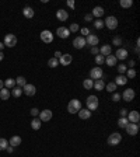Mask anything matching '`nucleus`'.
<instances>
[{"label":"nucleus","instance_id":"1","mask_svg":"<svg viewBox=\"0 0 140 157\" xmlns=\"http://www.w3.org/2000/svg\"><path fill=\"white\" fill-rule=\"evenodd\" d=\"M81 110V101L77 98H73L69 101V104H67V111H69V114H76L79 111Z\"/></svg>","mask_w":140,"mask_h":157},{"label":"nucleus","instance_id":"2","mask_svg":"<svg viewBox=\"0 0 140 157\" xmlns=\"http://www.w3.org/2000/svg\"><path fill=\"white\" fill-rule=\"evenodd\" d=\"M98 97H95V95H88L87 97V110H90L91 112L98 108Z\"/></svg>","mask_w":140,"mask_h":157},{"label":"nucleus","instance_id":"3","mask_svg":"<svg viewBox=\"0 0 140 157\" xmlns=\"http://www.w3.org/2000/svg\"><path fill=\"white\" fill-rule=\"evenodd\" d=\"M3 45L7 48H13L17 45V37L14 34H7L4 37V41H3Z\"/></svg>","mask_w":140,"mask_h":157},{"label":"nucleus","instance_id":"4","mask_svg":"<svg viewBox=\"0 0 140 157\" xmlns=\"http://www.w3.org/2000/svg\"><path fill=\"white\" fill-rule=\"evenodd\" d=\"M102 76H104V72H102V69L99 67V66H97V67H93L91 69V72H90V79L91 80H99V79H102Z\"/></svg>","mask_w":140,"mask_h":157},{"label":"nucleus","instance_id":"5","mask_svg":"<svg viewBox=\"0 0 140 157\" xmlns=\"http://www.w3.org/2000/svg\"><path fill=\"white\" fill-rule=\"evenodd\" d=\"M122 142V135L118 133V132H114L112 135H109L108 138V145L109 146H116Z\"/></svg>","mask_w":140,"mask_h":157},{"label":"nucleus","instance_id":"6","mask_svg":"<svg viewBox=\"0 0 140 157\" xmlns=\"http://www.w3.org/2000/svg\"><path fill=\"white\" fill-rule=\"evenodd\" d=\"M104 25L108 27L109 29H116L118 28V18L114 17V16H108L106 20L104 21Z\"/></svg>","mask_w":140,"mask_h":157},{"label":"nucleus","instance_id":"7","mask_svg":"<svg viewBox=\"0 0 140 157\" xmlns=\"http://www.w3.org/2000/svg\"><path fill=\"white\" fill-rule=\"evenodd\" d=\"M134 97H136V93H134L133 88H126L122 94V98L123 101H126V103H130V101H133Z\"/></svg>","mask_w":140,"mask_h":157},{"label":"nucleus","instance_id":"8","mask_svg":"<svg viewBox=\"0 0 140 157\" xmlns=\"http://www.w3.org/2000/svg\"><path fill=\"white\" fill-rule=\"evenodd\" d=\"M39 37H41L42 42H45V44H52L53 42V34L49 31V29H44Z\"/></svg>","mask_w":140,"mask_h":157},{"label":"nucleus","instance_id":"9","mask_svg":"<svg viewBox=\"0 0 140 157\" xmlns=\"http://www.w3.org/2000/svg\"><path fill=\"white\" fill-rule=\"evenodd\" d=\"M52 115H53V112L51 110L39 111V119H41V122H48V121H51V119H52Z\"/></svg>","mask_w":140,"mask_h":157},{"label":"nucleus","instance_id":"10","mask_svg":"<svg viewBox=\"0 0 140 157\" xmlns=\"http://www.w3.org/2000/svg\"><path fill=\"white\" fill-rule=\"evenodd\" d=\"M86 45L87 44H86V38L84 37H76L73 39V47L76 48V49H83Z\"/></svg>","mask_w":140,"mask_h":157},{"label":"nucleus","instance_id":"11","mask_svg":"<svg viewBox=\"0 0 140 157\" xmlns=\"http://www.w3.org/2000/svg\"><path fill=\"white\" fill-rule=\"evenodd\" d=\"M58 60H59V63H60V65H63V66H69V65L73 62V56H71L70 53H63Z\"/></svg>","mask_w":140,"mask_h":157},{"label":"nucleus","instance_id":"12","mask_svg":"<svg viewBox=\"0 0 140 157\" xmlns=\"http://www.w3.org/2000/svg\"><path fill=\"white\" fill-rule=\"evenodd\" d=\"M125 129H126L128 135H130V136H136V135H137V132H139V125H137V123L129 122L128 126H126Z\"/></svg>","mask_w":140,"mask_h":157},{"label":"nucleus","instance_id":"13","mask_svg":"<svg viewBox=\"0 0 140 157\" xmlns=\"http://www.w3.org/2000/svg\"><path fill=\"white\" fill-rule=\"evenodd\" d=\"M23 93L25 94V95H28V97H32V95H35V93H36V88H35L34 84H25L23 87Z\"/></svg>","mask_w":140,"mask_h":157},{"label":"nucleus","instance_id":"14","mask_svg":"<svg viewBox=\"0 0 140 157\" xmlns=\"http://www.w3.org/2000/svg\"><path fill=\"white\" fill-rule=\"evenodd\" d=\"M128 121L132 123H137L140 121V114L137 112V111H130V112H128Z\"/></svg>","mask_w":140,"mask_h":157},{"label":"nucleus","instance_id":"15","mask_svg":"<svg viewBox=\"0 0 140 157\" xmlns=\"http://www.w3.org/2000/svg\"><path fill=\"white\" fill-rule=\"evenodd\" d=\"M56 34H58L59 38L66 39V38L70 37V31H69V28H66V27H59V28L56 29Z\"/></svg>","mask_w":140,"mask_h":157},{"label":"nucleus","instance_id":"16","mask_svg":"<svg viewBox=\"0 0 140 157\" xmlns=\"http://www.w3.org/2000/svg\"><path fill=\"white\" fill-rule=\"evenodd\" d=\"M98 42H99L98 37H97V35H94V34H90L87 37V39H86V44L91 45V48H93V47H97V45H98Z\"/></svg>","mask_w":140,"mask_h":157},{"label":"nucleus","instance_id":"17","mask_svg":"<svg viewBox=\"0 0 140 157\" xmlns=\"http://www.w3.org/2000/svg\"><path fill=\"white\" fill-rule=\"evenodd\" d=\"M56 17H58L59 21H66L67 18H69V13L66 11V10H63V9H59L58 11H56Z\"/></svg>","mask_w":140,"mask_h":157},{"label":"nucleus","instance_id":"18","mask_svg":"<svg viewBox=\"0 0 140 157\" xmlns=\"http://www.w3.org/2000/svg\"><path fill=\"white\" fill-rule=\"evenodd\" d=\"M115 58L121 59V60H125V59L128 58V51H126V49H123V48H118L116 53H115Z\"/></svg>","mask_w":140,"mask_h":157},{"label":"nucleus","instance_id":"19","mask_svg":"<svg viewBox=\"0 0 140 157\" xmlns=\"http://www.w3.org/2000/svg\"><path fill=\"white\" fill-rule=\"evenodd\" d=\"M112 52V48L111 45H102V47L99 48V55H102V56H108V55H111Z\"/></svg>","mask_w":140,"mask_h":157},{"label":"nucleus","instance_id":"20","mask_svg":"<svg viewBox=\"0 0 140 157\" xmlns=\"http://www.w3.org/2000/svg\"><path fill=\"white\" fill-rule=\"evenodd\" d=\"M77 114H79V116H80L81 119H88V118L91 116V114H93V112H91L90 110H87V108H81V110L79 111Z\"/></svg>","mask_w":140,"mask_h":157},{"label":"nucleus","instance_id":"21","mask_svg":"<svg viewBox=\"0 0 140 157\" xmlns=\"http://www.w3.org/2000/svg\"><path fill=\"white\" fill-rule=\"evenodd\" d=\"M115 84L116 86H125L126 83H128V79H126V76H123V75H118L116 76V79H115Z\"/></svg>","mask_w":140,"mask_h":157},{"label":"nucleus","instance_id":"22","mask_svg":"<svg viewBox=\"0 0 140 157\" xmlns=\"http://www.w3.org/2000/svg\"><path fill=\"white\" fill-rule=\"evenodd\" d=\"M104 9H102V7L101 6H97V7H94L93 9V13H91V14H93V17H97V18H99V17H102V16H104Z\"/></svg>","mask_w":140,"mask_h":157},{"label":"nucleus","instance_id":"23","mask_svg":"<svg viewBox=\"0 0 140 157\" xmlns=\"http://www.w3.org/2000/svg\"><path fill=\"white\" fill-rule=\"evenodd\" d=\"M10 95H11V93L9 91V88H1L0 90V98L3 100V101H7V100L10 98Z\"/></svg>","mask_w":140,"mask_h":157},{"label":"nucleus","instance_id":"24","mask_svg":"<svg viewBox=\"0 0 140 157\" xmlns=\"http://www.w3.org/2000/svg\"><path fill=\"white\" fill-rule=\"evenodd\" d=\"M118 62V59L115 58V55H108L106 58H105V63L108 65V66H115Z\"/></svg>","mask_w":140,"mask_h":157},{"label":"nucleus","instance_id":"25","mask_svg":"<svg viewBox=\"0 0 140 157\" xmlns=\"http://www.w3.org/2000/svg\"><path fill=\"white\" fill-rule=\"evenodd\" d=\"M93 88H95V90H98V91H101V90H104V88H105V82L102 80V79H99V80H95V82H94Z\"/></svg>","mask_w":140,"mask_h":157},{"label":"nucleus","instance_id":"26","mask_svg":"<svg viewBox=\"0 0 140 157\" xmlns=\"http://www.w3.org/2000/svg\"><path fill=\"white\" fill-rule=\"evenodd\" d=\"M21 138L20 136H13V138H10V146H13V147H17V146L21 145Z\"/></svg>","mask_w":140,"mask_h":157},{"label":"nucleus","instance_id":"27","mask_svg":"<svg viewBox=\"0 0 140 157\" xmlns=\"http://www.w3.org/2000/svg\"><path fill=\"white\" fill-rule=\"evenodd\" d=\"M41 125H42V122L39 118H34V119L31 121V128L34 129V130H38V129L41 128Z\"/></svg>","mask_w":140,"mask_h":157},{"label":"nucleus","instance_id":"28","mask_svg":"<svg viewBox=\"0 0 140 157\" xmlns=\"http://www.w3.org/2000/svg\"><path fill=\"white\" fill-rule=\"evenodd\" d=\"M23 14H24V17L25 18H32L34 17V10L31 9V7H24V10H23Z\"/></svg>","mask_w":140,"mask_h":157},{"label":"nucleus","instance_id":"29","mask_svg":"<svg viewBox=\"0 0 140 157\" xmlns=\"http://www.w3.org/2000/svg\"><path fill=\"white\" fill-rule=\"evenodd\" d=\"M21 94H23V88H21V87H14V88H11V95H13V97L18 98V97H21Z\"/></svg>","mask_w":140,"mask_h":157},{"label":"nucleus","instance_id":"30","mask_svg":"<svg viewBox=\"0 0 140 157\" xmlns=\"http://www.w3.org/2000/svg\"><path fill=\"white\" fill-rule=\"evenodd\" d=\"M94 86V82L91 80V79H86L84 82H83V87L86 88V90H91Z\"/></svg>","mask_w":140,"mask_h":157},{"label":"nucleus","instance_id":"31","mask_svg":"<svg viewBox=\"0 0 140 157\" xmlns=\"http://www.w3.org/2000/svg\"><path fill=\"white\" fill-rule=\"evenodd\" d=\"M16 84H18V87L23 88L25 84H27V80H25V77H23V76H18L17 79H16Z\"/></svg>","mask_w":140,"mask_h":157},{"label":"nucleus","instance_id":"32","mask_svg":"<svg viewBox=\"0 0 140 157\" xmlns=\"http://www.w3.org/2000/svg\"><path fill=\"white\" fill-rule=\"evenodd\" d=\"M14 86H16V80L14 79H7L6 82H4V87L9 88V90L14 88Z\"/></svg>","mask_w":140,"mask_h":157},{"label":"nucleus","instance_id":"33","mask_svg":"<svg viewBox=\"0 0 140 157\" xmlns=\"http://www.w3.org/2000/svg\"><path fill=\"white\" fill-rule=\"evenodd\" d=\"M119 4H121V7H123V9H129V7H132L133 1H132V0H121Z\"/></svg>","mask_w":140,"mask_h":157},{"label":"nucleus","instance_id":"34","mask_svg":"<svg viewBox=\"0 0 140 157\" xmlns=\"http://www.w3.org/2000/svg\"><path fill=\"white\" fill-rule=\"evenodd\" d=\"M116 84L115 83H108V84H105V88H106V91H109V93H115V90H116Z\"/></svg>","mask_w":140,"mask_h":157},{"label":"nucleus","instance_id":"35","mask_svg":"<svg viewBox=\"0 0 140 157\" xmlns=\"http://www.w3.org/2000/svg\"><path fill=\"white\" fill-rule=\"evenodd\" d=\"M128 123H129L128 118H119V121H118V126H119V128H126V126H128Z\"/></svg>","mask_w":140,"mask_h":157},{"label":"nucleus","instance_id":"36","mask_svg":"<svg viewBox=\"0 0 140 157\" xmlns=\"http://www.w3.org/2000/svg\"><path fill=\"white\" fill-rule=\"evenodd\" d=\"M94 60H95V63L98 65V66H101V65L102 63H105V56H102V55H95V59H94Z\"/></svg>","mask_w":140,"mask_h":157},{"label":"nucleus","instance_id":"37","mask_svg":"<svg viewBox=\"0 0 140 157\" xmlns=\"http://www.w3.org/2000/svg\"><path fill=\"white\" fill-rule=\"evenodd\" d=\"M59 65V60L56 58H51L49 59V60H48V66H49V67H56V66H58Z\"/></svg>","mask_w":140,"mask_h":157},{"label":"nucleus","instance_id":"38","mask_svg":"<svg viewBox=\"0 0 140 157\" xmlns=\"http://www.w3.org/2000/svg\"><path fill=\"white\" fill-rule=\"evenodd\" d=\"M136 77V70L134 69H128L126 70V79H134Z\"/></svg>","mask_w":140,"mask_h":157},{"label":"nucleus","instance_id":"39","mask_svg":"<svg viewBox=\"0 0 140 157\" xmlns=\"http://www.w3.org/2000/svg\"><path fill=\"white\" fill-rule=\"evenodd\" d=\"M7 146H9V142H7V139L0 138V150H6Z\"/></svg>","mask_w":140,"mask_h":157},{"label":"nucleus","instance_id":"40","mask_svg":"<svg viewBox=\"0 0 140 157\" xmlns=\"http://www.w3.org/2000/svg\"><path fill=\"white\" fill-rule=\"evenodd\" d=\"M80 29V27H79V24L77 23H73L69 27V31H70V34H73V32H77Z\"/></svg>","mask_w":140,"mask_h":157},{"label":"nucleus","instance_id":"41","mask_svg":"<svg viewBox=\"0 0 140 157\" xmlns=\"http://www.w3.org/2000/svg\"><path fill=\"white\" fill-rule=\"evenodd\" d=\"M94 27H95V28L97 29H101L102 28V27H104V21H102V20H95V21H94Z\"/></svg>","mask_w":140,"mask_h":157},{"label":"nucleus","instance_id":"42","mask_svg":"<svg viewBox=\"0 0 140 157\" xmlns=\"http://www.w3.org/2000/svg\"><path fill=\"white\" fill-rule=\"evenodd\" d=\"M112 44H114V45H116V47H121V45H122V39H121V37H114Z\"/></svg>","mask_w":140,"mask_h":157},{"label":"nucleus","instance_id":"43","mask_svg":"<svg viewBox=\"0 0 140 157\" xmlns=\"http://www.w3.org/2000/svg\"><path fill=\"white\" fill-rule=\"evenodd\" d=\"M116 69H118V73H119V75H123V73H125V72L128 70V67H126L125 65H119Z\"/></svg>","mask_w":140,"mask_h":157},{"label":"nucleus","instance_id":"44","mask_svg":"<svg viewBox=\"0 0 140 157\" xmlns=\"http://www.w3.org/2000/svg\"><path fill=\"white\" fill-rule=\"evenodd\" d=\"M119 100H121V94L114 93V95H112V101H114V103H118Z\"/></svg>","mask_w":140,"mask_h":157},{"label":"nucleus","instance_id":"45","mask_svg":"<svg viewBox=\"0 0 140 157\" xmlns=\"http://www.w3.org/2000/svg\"><path fill=\"white\" fill-rule=\"evenodd\" d=\"M29 112H31V115H32V116L39 115V110H38V108H31V111H29Z\"/></svg>","mask_w":140,"mask_h":157},{"label":"nucleus","instance_id":"46","mask_svg":"<svg viewBox=\"0 0 140 157\" xmlns=\"http://www.w3.org/2000/svg\"><path fill=\"white\" fill-rule=\"evenodd\" d=\"M119 112H121V118H126V116H128V110H126V108H122Z\"/></svg>","mask_w":140,"mask_h":157},{"label":"nucleus","instance_id":"47","mask_svg":"<svg viewBox=\"0 0 140 157\" xmlns=\"http://www.w3.org/2000/svg\"><path fill=\"white\" fill-rule=\"evenodd\" d=\"M80 31H81V34H83V35H87V37L90 35V29H88L87 27H84V28H80Z\"/></svg>","mask_w":140,"mask_h":157},{"label":"nucleus","instance_id":"48","mask_svg":"<svg viewBox=\"0 0 140 157\" xmlns=\"http://www.w3.org/2000/svg\"><path fill=\"white\" fill-rule=\"evenodd\" d=\"M91 53H93V55H98V53H99L98 47H93V48H91Z\"/></svg>","mask_w":140,"mask_h":157},{"label":"nucleus","instance_id":"49","mask_svg":"<svg viewBox=\"0 0 140 157\" xmlns=\"http://www.w3.org/2000/svg\"><path fill=\"white\" fill-rule=\"evenodd\" d=\"M67 6H69L70 9H74V1H73V0H67Z\"/></svg>","mask_w":140,"mask_h":157},{"label":"nucleus","instance_id":"50","mask_svg":"<svg viewBox=\"0 0 140 157\" xmlns=\"http://www.w3.org/2000/svg\"><path fill=\"white\" fill-rule=\"evenodd\" d=\"M84 20H86V21H93V14H87V16L84 17Z\"/></svg>","mask_w":140,"mask_h":157},{"label":"nucleus","instance_id":"51","mask_svg":"<svg viewBox=\"0 0 140 157\" xmlns=\"http://www.w3.org/2000/svg\"><path fill=\"white\" fill-rule=\"evenodd\" d=\"M62 55H63V53H62V52H59V51H56V52H55V56H53V58L59 59V58H60V56H62Z\"/></svg>","mask_w":140,"mask_h":157},{"label":"nucleus","instance_id":"52","mask_svg":"<svg viewBox=\"0 0 140 157\" xmlns=\"http://www.w3.org/2000/svg\"><path fill=\"white\" fill-rule=\"evenodd\" d=\"M6 150L9 151V153H13V151H14V147H13V146H7Z\"/></svg>","mask_w":140,"mask_h":157},{"label":"nucleus","instance_id":"53","mask_svg":"<svg viewBox=\"0 0 140 157\" xmlns=\"http://www.w3.org/2000/svg\"><path fill=\"white\" fill-rule=\"evenodd\" d=\"M129 66H130V69H133V66H134V60H129Z\"/></svg>","mask_w":140,"mask_h":157},{"label":"nucleus","instance_id":"54","mask_svg":"<svg viewBox=\"0 0 140 157\" xmlns=\"http://www.w3.org/2000/svg\"><path fill=\"white\" fill-rule=\"evenodd\" d=\"M1 88H4V82H3V80H0V90H1Z\"/></svg>","mask_w":140,"mask_h":157},{"label":"nucleus","instance_id":"55","mask_svg":"<svg viewBox=\"0 0 140 157\" xmlns=\"http://www.w3.org/2000/svg\"><path fill=\"white\" fill-rule=\"evenodd\" d=\"M3 59H4V53H3V52H0V62H1Z\"/></svg>","mask_w":140,"mask_h":157},{"label":"nucleus","instance_id":"56","mask_svg":"<svg viewBox=\"0 0 140 157\" xmlns=\"http://www.w3.org/2000/svg\"><path fill=\"white\" fill-rule=\"evenodd\" d=\"M4 48V45H3V42H0V52H1V49Z\"/></svg>","mask_w":140,"mask_h":157}]
</instances>
